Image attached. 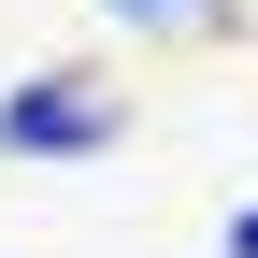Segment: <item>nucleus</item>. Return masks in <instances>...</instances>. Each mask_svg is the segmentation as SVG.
Returning <instances> with one entry per match:
<instances>
[{"label": "nucleus", "mask_w": 258, "mask_h": 258, "mask_svg": "<svg viewBox=\"0 0 258 258\" xmlns=\"http://www.w3.org/2000/svg\"><path fill=\"white\" fill-rule=\"evenodd\" d=\"M101 144H115V101L86 72H29L0 101V158H101Z\"/></svg>", "instance_id": "f257e3e1"}, {"label": "nucleus", "mask_w": 258, "mask_h": 258, "mask_svg": "<svg viewBox=\"0 0 258 258\" xmlns=\"http://www.w3.org/2000/svg\"><path fill=\"white\" fill-rule=\"evenodd\" d=\"M101 15H129V29H230V0H101Z\"/></svg>", "instance_id": "f03ea898"}, {"label": "nucleus", "mask_w": 258, "mask_h": 258, "mask_svg": "<svg viewBox=\"0 0 258 258\" xmlns=\"http://www.w3.org/2000/svg\"><path fill=\"white\" fill-rule=\"evenodd\" d=\"M230 258H258V201H244V215H230Z\"/></svg>", "instance_id": "7ed1b4c3"}]
</instances>
